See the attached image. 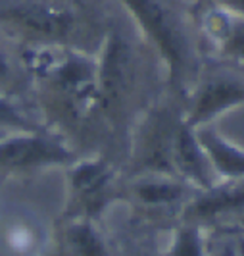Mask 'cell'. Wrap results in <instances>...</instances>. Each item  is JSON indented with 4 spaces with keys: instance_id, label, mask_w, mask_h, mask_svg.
<instances>
[{
    "instance_id": "6da1fadb",
    "label": "cell",
    "mask_w": 244,
    "mask_h": 256,
    "mask_svg": "<svg viewBox=\"0 0 244 256\" xmlns=\"http://www.w3.org/2000/svg\"><path fill=\"white\" fill-rule=\"evenodd\" d=\"M13 52L27 77V102L39 122L79 154H89L98 106L96 54L69 46H23Z\"/></svg>"
},
{
    "instance_id": "7a4b0ae2",
    "label": "cell",
    "mask_w": 244,
    "mask_h": 256,
    "mask_svg": "<svg viewBox=\"0 0 244 256\" xmlns=\"http://www.w3.org/2000/svg\"><path fill=\"white\" fill-rule=\"evenodd\" d=\"M110 18L90 0H0V40L12 48L69 46L96 54Z\"/></svg>"
},
{
    "instance_id": "3957f363",
    "label": "cell",
    "mask_w": 244,
    "mask_h": 256,
    "mask_svg": "<svg viewBox=\"0 0 244 256\" xmlns=\"http://www.w3.org/2000/svg\"><path fill=\"white\" fill-rule=\"evenodd\" d=\"M119 2L158 56L166 74L167 89L185 102L204 66L194 14L189 16L173 0Z\"/></svg>"
},
{
    "instance_id": "277c9868",
    "label": "cell",
    "mask_w": 244,
    "mask_h": 256,
    "mask_svg": "<svg viewBox=\"0 0 244 256\" xmlns=\"http://www.w3.org/2000/svg\"><path fill=\"white\" fill-rule=\"evenodd\" d=\"M67 172L64 218L106 220L123 202L125 170L106 154H81Z\"/></svg>"
},
{
    "instance_id": "5b68a950",
    "label": "cell",
    "mask_w": 244,
    "mask_h": 256,
    "mask_svg": "<svg viewBox=\"0 0 244 256\" xmlns=\"http://www.w3.org/2000/svg\"><path fill=\"white\" fill-rule=\"evenodd\" d=\"M81 154L48 129H0V174H27L73 164Z\"/></svg>"
},
{
    "instance_id": "8992f818",
    "label": "cell",
    "mask_w": 244,
    "mask_h": 256,
    "mask_svg": "<svg viewBox=\"0 0 244 256\" xmlns=\"http://www.w3.org/2000/svg\"><path fill=\"white\" fill-rule=\"evenodd\" d=\"M244 104V72L204 58V66L185 100V122L193 129Z\"/></svg>"
},
{
    "instance_id": "52a82bcc",
    "label": "cell",
    "mask_w": 244,
    "mask_h": 256,
    "mask_svg": "<svg viewBox=\"0 0 244 256\" xmlns=\"http://www.w3.org/2000/svg\"><path fill=\"white\" fill-rule=\"evenodd\" d=\"M204 58L244 72V18L208 2L194 12Z\"/></svg>"
},
{
    "instance_id": "ba28073f",
    "label": "cell",
    "mask_w": 244,
    "mask_h": 256,
    "mask_svg": "<svg viewBox=\"0 0 244 256\" xmlns=\"http://www.w3.org/2000/svg\"><path fill=\"white\" fill-rule=\"evenodd\" d=\"M239 214H244V178L219 181L206 191H198L185 206L179 222L210 230Z\"/></svg>"
},
{
    "instance_id": "9c48e42d",
    "label": "cell",
    "mask_w": 244,
    "mask_h": 256,
    "mask_svg": "<svg viewBox=\"0 0 244 256\" xmlns=\"http://www.w3.org/2000/svg\"><path fill=\"white\" fill-rule=\"evenodd\" d=\"M56 243L67 256H119V241L106 226V220L62 218Z\"/></svg>"
},
{
    "instance_id": "30bf717a",
    "label": "cell",
    "mask_w": 244,
    "mask_h": 256,
    "mask_svg": "<svg viewBox=\"0 0 244 256\" xmlns=\"http://www.w3.org/2000/svg\"><path fill=\"white\" fill-rule=\"evenodd\" d=\"M171 168L177 178L193 185L196 191H206L219 183L218 176L196 137V129L191 128L185 120L175 133L171 148Z\"/></svg>"
},
{
    "instance_id": "8fae6325",
    "label": "cell",
    "mask_w": 244,
    "mask_h": 256,
    "mask_svg": "<svg viewBox=\"0 0 244 256\" xmlns=\"http://www.w3.org/2000/svg\"><path fill=\"white\" fill-rule=\"evenodd\" d=\"M196 137L219 181L244 178V146H239L221 135L214 124L196 128Z\"/></svg>"
},
{
    "instance_id": "7c38bea8",
    "label": "cell",
    "mask_w": 244,
    "mask_h": 256,
    "mask_svg": "<svg viewBox=\"0 0 244 256\" xmlns=\"http://www.w3.org/2000/svg\"><path fill=\"white\" fill-rule=\"evenodd\" d=\"M167 243L160 246V256H210L208 254V230L177 222L166 231Z\"/></svg>"
},
{
    "instance_id": "4fadbf2b",
    "label": "cell",
    "mask_w": 244,
    "mask_h": 256,
    "mask_svg": "<svg viewBox=\"0 0 244 256\" xmlns=\"http://www.w3.org/2000/svg\"><path fill=\"white\" fill-rule=\"evenodd\" d=\"M208 2L216 4V6L227 10V12L237 14V16H243L244 18V0H208Z\"/></svg>"
},
{
    "instance_id": "5bb4252c",
    "label": "cell",
    "mask_w": 244,
    "mask_h": 256,
    "mask_svg": "<svg viewBox=\"0 0 244 256\" xmlns=\"http://www.w3.org/2000/svg\"><path fill=\"white\" fill-rule=\"evenodd\" d=\"M214 228H225V230H235V231H243L244 233V214H239V216H233V218L221 222Z\"/></svg>"
},
{
    "instance_id": "9a60e30c",
    "label": "cell",
    "mask_w": 244,
    "mask_h": 256,
    "mask_svg": "<svg viewBox=\"0 0 244 256\" xmlns=\"http://www.w3.org/2000/svg\"><path fill=\"white\" fill-rule=\"evenodd\" d=\"M46 256H67V254H65L64 248H62V246H60L58 243H56V246H54V248H52V250Z\"/></svg>"
},
{
    "instance_id": "2e32d148",
    "label": "cell",
    "mask_w": 244,
    "mask_h": 256,
    "mask_svg": "<svg viewBox=\"0 0 244 256\" xmlns=\"http://www.w3.org/2000/svg\"><path fill=\"white\" fill-rule=\"evenodd\" d=\"M8 180V178H6V176H4V174H0V185H2V183H4V181Z\"/></svg>"
},
{
    "instance_id": "e0dca14e",
    "label": "cell",
    "mask_w": 244,
    "mask_h": 256,
    "mask_svg": "<svg viewBox=\"0 0 244 256\" xmlns=\"http://www.w3.org/2000/svg\"><path fill=\"white\" fill-rule=\"evenodd\" d=\"M0 44H4V42H2V40H0Z\"/></svg>"
}]
</instances>
